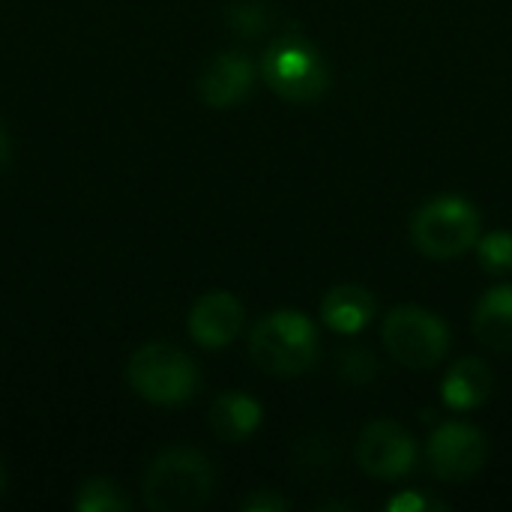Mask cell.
I'll use <instances>...</instances> for the list:
<instances>
[{
    "label": "cell",
    "mask_w": 512,
    "mask_h": 512,
    "mask_svg": "<svg viewBox=\"0 0 512 512\" xmlns=\"http://www.w3.org/2000/svg\"><path fill=\"white\" fill-rule=\"evenodd\" d=\"M213 468L198 450L174 447L153 459L144 474V504L153 512L201 510L213 495Z\"/></svg>",
    "instance_id": "6da1fadb"
},
{
    "label": "cell",
    "mask_w": 512,
    "mask_h": 512,
    "mask_svg": "<svg viewBox=\"0 0 512 512\" xmlns=\"http://www.w3.org/2000/svg\"><path fill=\"white\" fill-rule=\"evenodd\" d=\"M249 354L267 375H303L318 360V330L303 312H273L255 324L249 336Z\"/></svg>",
    "instance_id": "7a4b0ae2"
},
{
    "label": "cell",
    "mask_w": 512,
    "mask_h": 512,
    "mask_svg": "<svg viewBox=\"0 0 512 512\" xmlns=\"http://www.w3.org/2000/svg\"><path fill=\"white\" fill-rule=\"evenodd\" d=\"M411 237L426 258H459L480 240V213L462 195H438L417 210Z\"/></svg>",
    "instance_id": "3957f363"
},
{
    "label": "cell",
    "mask_w": 512,
    "mask_h": 512,
    "mask_svg": "<svg viewBox=\"0 0 512 512\" xmlns=\"http://www.w3.org/2000/svg\"><path fill=\"white\" fill-rule=\"evenodd\" d=\"M129 387L150 405H180L198 387L195 363L174 345L150 342L129 357Z\"/></svg>",
    "instance_id": "277c9868"
},
{
    "label": "cell",
    "mask_w": 512,
    "mask_h": 512,
    "mask_svg": "<svg viewBox=\"0 0 512 512\" xmlns=\"http://www.w3.org/2000/svg\"><path fill=\"white\" fill-rule=\"evenodd\" d=\"M261 75L270 90L288 102H312L330 84V69L324 57L306 39L297 36L276 39L267 48L261 60Z\"/></svg>",
    "instance_id": "5b68a950"
},
{
    "label": "cell",
    "mask_w": 512,
    "mask_h": 512,
    "mask_svg": "<svg viewBox=\"0 0 512 512\" xmlns=\"http://www.w3.org/2000/svg\"><path fill=\"white\" fill-rule=\"evenodd\" d=\"M381 339L393 360L405 369H432L450 351L447 324L420 306H396L384 318Z\"/></svg>",
    "instance_id": "8992f818"
},
{
    "label": "cell",
    "mask_w": 512,
    "mask_h": 512,
    "mask_svg": "<svg viewBox=\"0 0 512 512\" xmlns=\"http://www.w3.org/2000/svg\"><path fill=\"white\" fill-rule=\"evenodd\" d=\"M489 459V441L468 423H444L429 438V465L447 483L471 480Z\"/></svg>",
    "instance_id": "52a82bcc"
},
{
    "label": "cell",
    "mask_w": 512,
    "mask_h": 512,
    "mask_svg": "<svg viewBox=\"0 0 512 512\" xmlns=\"http://www.w3.org/2000/svg\"><path fill=\"white\" fill-rule=\"evenodd\" d=\"M357 462L369 477L378 480H399L414 471L417 447L414 438L390 420H378L360 432L357 441Z\"/></svg>",
    "instance_id": "ba28073f"
},
{
    "label": "cell",
    "mask_w": 512,
    "mask_h": 512,
    "mask_svg": "<svg viewBox=\"0 0 512 512\" xmlns=\"http://www.w3.org/2000/svg\"><path fill=\"white\" fill-rule=\"evenodd\" d=\"M243 330V306L228 291L204 294L189 312V336L210 351L231 345Z\"/></svg>",
    "instance_id": "9c48e42d"
},
{
    "label": "cell",
    "mask_w": 512,
    "mask_h": 512,
    "mask_svg": "<svg viewBox=\"0 0 512 512\" xmlns=\"http://www.w3.org/2000/svg\"><path fill=\"white\" fill-rule=\"evenodd\" d=\"M252 84H255L252 60L240 51H228V54H219L204 69L198 81V93L210 108H234L237 102L249 96Z\"/></svg>",
    "instance_id": "30bf717a"
},
{
    "label": "cell",
    "mask_w": 512,
    "mask_h": 512,
    "mask_svg": "<svg viewBox=\"0 0 512 512\" xmlns=\"http://www.w3.org/2000/svg\"><path fill=\"white\" fill-rule=\"evenodd\" d=\"M375 318V300L360 285H336L321 300V321L342 336L360 333Z\"/></svg>",
    "instance_id": "8fae6325"
},
{
    "label": "cell",
    "mask_w": 512,
    "mask_h": 512,
    "mask_svg": "<svg viewBox=\"0 0 512 512\" xmlns=\"http://www.w3.org/2000/svg\"><path fill=\"white\" fill-rule=\"evenodd\" d=\"M261 420H264L261 405L246 393H222L210 405V429L225 444H243L246 438L255 435Z\"/></svg>",
    "instance_id": "7c38bea8"
},
{
    "label": "cell",
    "mask_w": 512,
    "mask_h": 512,
    "mask_svg": "<svg viewBox=\"0 0 512 512\" xmlns=\"http://www.w3.org/2000/svg\"><path fill=\"white\" fill-rule=\"evenodd\" d=\"M444 405L453 411H474L492 396V372L483 360L465 357L459 360L441 381Z\"/></svg>",
    "instance_id": "4fadbf2b"
},
{
    "label": "cell",
    "mask_w": 512,
    "mask_h": 512,
    "mask_svg": "<svg viewBox=\"0 0 512 512\" xmlns=\"http://www.w3.org/2000/svg\"><path fill=\"white\" fill-rule=\"evenodd\" d=\"M474 333L492 351H512V285L483 294L474 312Z\"/></svg>",
    "instance_id": "5bb4252c"
},
{
    "label": "cell",
    "mask_w": 512,
    "mask_h": 512,
    "mask_svg": "<svg viewBox=\"0 0 512 512\" xmlns=\"http://www.w3.org/2000/svg\"><path fill=\"white\" fill-rule=\"evenodd\" d=\"M78 512H129L132 501L123 495V489L111 480H87L75 495Z\"/></svg>",
    "instance_id": "9a60e30c"
},
{
    "label": "cell",
    "mask_w": 512,
    "mask_h": 512,
    "mask_svg": "<svg viewBox=\"0 0 512 512\" xmlns=\"http://www.w3.org/2000/svg\"><path fill=\"white\" fill-rule=\"evenodd\" d=\"M477 255L489 273H495V276L512 273V234L510 231H492V234L480 237Z\"/></svg>",
    "instance_id": "2e32d148"
},
{
    "label": "cell",
    "mask_w": 512,
    "mask_h": 512,
    "mask_svg": "<svg viewBox=\"0 0 512 512\" xmlns=\"http://www.w3.org/2000/svg\"><path fill=\"white\" fill-rule=\"evenodd\" d=\"M231 24H234L240 33L255 36V33L264 27V9H261V6H240V9H234Z\"/></svg>",
    "instance_id": "e0dca14e"
},
{
    "label": "cell",
    "mask_w": 512,
    "mask_h": 512,
    "mask_svg": "<svg viewBox=\"0 0 512 512\" xmlns=\"http://www.w3.org/2000/svg\"><path fill=\"white\" fill-rule=\"evenodd\" d=\"M240 507L246 512H282L288 510L291 504H288L285 498L273 495V492H255V495H249Z\"/></svg>",
    "instance_id": "ac0fdd59"
},
{
    "label": "cell",
    "mask_w": 512,
    "mask_h": 512,
    "mask_svg": "<svg viewBox=\"0 0 512 512\" xmlns=\"http://www.w3.org/2000/svg\"><path fill=\"white\" fill-rule=\"evenodd\" d=\"M387 510L390 512H426L429 510V501H426V498H420V495H414V492H405V495L393 498V501L387 504Z\"/></svg>",
    "instance_id": "d6986e66"
},
{
    "label": "cell",
    "mask_w": 512,
    "mask_h": 512,
    "mask_svg": "<svg viewBox=\"0 0 512 512\" xmlns=\"http://www.w3.org/2000/svg\"><path fill=\"white\" fill-rule=\"evenodd\" d=\"M9 135H6V129H3V123H0V168L6 165V159H9Z\"/></svg>",
    "instance_id": "ffe728a7"
},
{
    "label": "cell",
    "mask_w": 512,
    "mask_h": 512,
    "mask_svg": "<svg viewBox=\"0 0 512 512\" xmlns=\"http://www.w3.org/2000/svg\"><path fill=\"white\" fill-rule=\"evenodd\" d=\"M3 486H6V474H3V465H0V495H3Z\"/></svg>",
    "instance_id": "44dd1931"
}]
</instances>
